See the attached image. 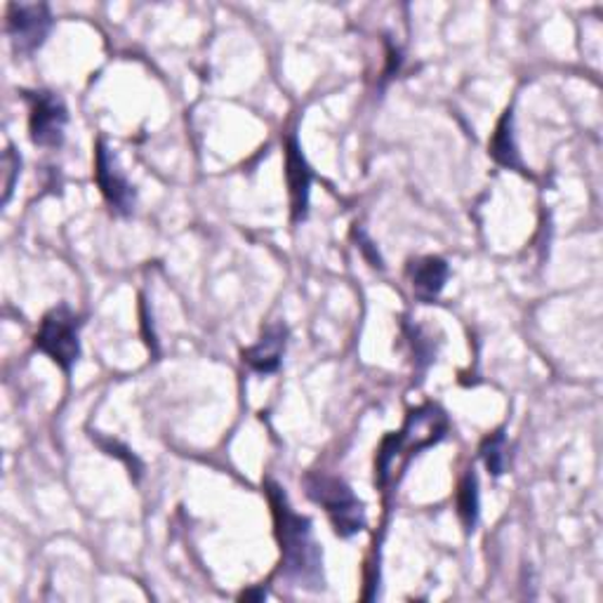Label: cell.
Instances as JSON below:
<instances>
[{"label": "cell", "mask_w": 603, "mask_h": 603, "mask_svg": "<svg viewBox=\"0 0 603 603\" xmlns=\"http://www.w3.org/2000/svg\"><path fill=\"white\" fill-rule=\"evenodd\" d=\"M266 495L276 522V538L280 544V568L298 587H324V554L314 540V528L306 516L292 512L284 490L266 481Z\"/></svg>", "instance_id": "6da1fadb"}, {"label": "cell", "mask_w": 603, "mask_h": 603, "mask_svg": "<svg viewBox=\"0 0 603 603\" xmlns=\"http://www.w3.org/2000/svg\"><path fill=\"white\" fill-rule=\"evenodd\" d=\"M445 431L448 417L437 405H425V409L413 411L405 419L403 429L387 437L380 453H377V481H380V486L389 483L401 457L417 455L425 448L439 443L445 437Z\"/></svg>", "instance_id": "7a4b0ae2"}, {"label": "cell", "mask_w": 603, "mask_h": 603, "mask_svg": "<svg viewBox=\"0 0 603 603\" xmlns=\"http://www.w3.org/2000/svg\"><path fill=\"white\" fill-rule=\"evenodd\" d=\"M306 495L326 510L328 518L340 538H354L366 528V510L363 502L354 495L338 476L330 474H310L304 479Z\"/></svg>", "instance_id": "3957f363"}, {"label": "cell", "mask_w": 603, "mask_h": 603, "mask_svg": "<svg viewBox=\"0 0 603 603\" xmlns=\"http://www.w3.org/2000/svg\"><path fill=\"white\" fill-rule=\"evenodd\" d=\"M80 321L68 310L66 304L54 306L40 321V328L36 332V347L48 354L64 373H72L76 361L80 359Z\"/></svg>", "instance_id": "277c9868"}, {"label": "cell", "mask_w": 603, "mask_h": 603, "mask_svg": "<svg viewBox=\"0 0 603 603\" xmlns=\"http://www.w3.org/2000/svg\"><path fill=\"white\" fill-rule=\"evenodd\" d=\"M29 104H32V118H29V130L34 145L54 149L64 142V130L68 123V111L62 102L60 95L38 90L29 92Z\"/></svg>", "instance_id": "5b68a950"}, {"label": "cell", "mask_w": 603, "mask_h": 603, "mask_svg": "<svg viewBox=\"0 0 603 603\" xmlns=\"http://www.w3.org/2000/svg\"><path fill=\"white\" fill-rule=\"evenodd\" d=\"M52 29V15L46 3H15L8 8V34L22 54H32L46 43Z\"/></svg>", "instance_id": "8992f818"}, {"label": "cell", "mask_w": 603, "mask_h": 603, "mask_svg": "<svg viewBox=\"0 0 603 603\" xmlns=\"http://www.w3.org/2000/svg\"><path fill=\"white\" fill-rule=\"evenodd\" d=\"M95 177L97 185H100L106 203L111 210L118 215H130L137 203L135 187L121 173V167L116 163V156L109 151L104 139L97 142V156H95Z\"/></svg>", "instance_id": "52a82bcc"}, {"label": "cell", "mask_w": 603, "mask_h": 603, "mask_svg": "<svg viewBox=\"0 0 603 603\" xmlns=\"http://www.w3.org/2000/svg\"><path fill=\"white\" fill-rule=\"evenodd\" d=\"M286 175L290 187L292 201V219L300 222L306 217V205H310V187H312V171L306 165L298 139L290 137L286 147Z\"/></svg>", "instance_id": "ba28073f"}, {"label": "cell", "mask_w": 603, "mask_h": 603, "mask_svg": "<svg viewBox=\"0 0 603 603\" xmlns=\"http://www.w3.org/2000/svg\"><path fill=\"white\" fill-rule=\"evenodd\" d=\"M286 338H288V330L284 326H269L262 332V338L255 347L246 349L243 361L255 373H262V375L276 373L280 368V359H284V352H286Z\"/></svg>", "instance_id": "9c48e42d"}, {"label": "cell", "mask_w": 603, "mask_h": 603, "mask_svg": "<svg viewBox=\"0 0 603 603\" xmlns=\"http://www.w3.org/2000/svg\"><path fill=\"white\" fill-rule=\"evenodd\" d=\"M448 274H451V269H448L445 260H441V257H423V260L411 262L409 276H411L415 298L423 302L437 300L441 290L445 288Z\"/></svg>", "instance_id": "30bf717a"}, {"label": "cell", "mask_w": 603, "mask_h": 603, "mask_svg": "<svg viewBox=\"0 0 603 603\" xmlns=\"http://www.w3.org/2000/svg\"><path fill=\"white\" fill-rule=\"evenodd\" d=\"M490 156L495 159L502 167H516V171H524V163L518 159L516 142H514V130H512V111L502 116L498 123V130L493 135V142H490Z\"/></svg>", "instance_id": "8fae6325"}, {"label": "cell", "mask_w": 603, "mask_h": 603, "mask_svg": "<svg viewBox=\"0 0 603 603\" xmlns=\"http://www.w3.org/2000/svg\"><path fill=\"white\" fill-rule=\"evenodd\" d=\"M457 512H460L462 524L467 526V530H472L474 524H476V518H479V483H476L474 472H469L460 483Z\"/></svg>", "instance_id": "7c38bea8"}, {"label": "cell", "mask_w": 603, "mask_h": 603, "mask_svg": "<svg viewBox=\"0 0 603 603\" xmlns=\"http://www.w3.org/2000/svg\"><path fill=\"white\" fill-rule=\"evenodd\" d=\"M481 455L488 472L493 476L504 474V467H507V453H504V434L498 431L495 437L486 439L483 448H481Z\"/></svg>", "instance_id": "4fadbf2b"}, {"label": "cell", "mask_w": 603, "mask_h": 603, "mask_svg": "<svg viewBox=\"0 0 603 603\" xmlns=\"http://www.w3.org/2000/svg\"><path fill=\"white\" fill-rule=\"evenodd\" d=\"M3 167H5V196H3V203L10 201L12 189H15V179L20 175V167H22V159L15 153V149H8L5 151V159H3Z\"/></svg>", "instance_id": "5bb4252c"}, {"label": "cell", "mask_w": 603, "mask_h": 603, "mask_svg": "<svg viewBox=\"0 0 603 603\" xmlns=\"http://www.w3.org/2000/svg\"><path fill=\"white\" fill-rule=\"evenodd\" d=\"M97 441H100V445L104 448V451H106L109 455H116V457L125 460V465H128L130 469H135V472L142 469V465H139L137 457H135L130 451H125V448H121L116 441H104V439H97Z\"/></svg>", "instance_id": "9a60e30c"}]
</instances>
